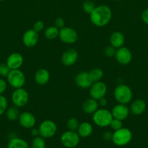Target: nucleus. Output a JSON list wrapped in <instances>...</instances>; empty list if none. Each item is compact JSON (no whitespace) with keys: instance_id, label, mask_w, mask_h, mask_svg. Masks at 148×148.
I'll list each match as a JSON object with an SVG mask.
<instances>
[{"instance_id":"ddd939ff","label":"nucleus","mask_w":148,"mask_h":148,"mask_svg":"<svg viewBox=\"0 0 148 148\" xmlns=\"http://www.w3.org/2000/svg\"><path fill=\"white\" fill-rule=\"evenodd\" d=\"M78 58V53L74 49H68L62 53L61 62L64 66H71L76 63Z\"/></svg>"},{"instance_id":"473e14b6","label":"nucleus","mask_w":148,"mask_h":148,"mask_svg":"<svg viewBox=\"0 0 148 148\" xmlns=\"http://www.w3.org/2000/svg\"><path fill=\"white\" fill-rule=\"evenodd\" d=\"M116 53V49L115 47H113V46L110 45V46H107V47H105L104 50V53L106 56L107 57H114Z\"/></svg>"},{"instance_id":"c85d7f7f","label":"nucleus","mask_w":148,"mask_h":148,"mask_svg":"<svg viewBox=\"0 0 148 148\" xmlns=\"http://www.w3.org/2000/svg\"><path fill=\"white\" fill-rule=\"evenodd\" d=\"M95 7L96 6L95 4H94V3L91 1H89V0L88 1H84L82 4V8L84 12L89 14H91V12L94 10Z\"/></svg>"},{"instance_id":"ea45409f","label":"nucleus","mask_w":148,"mask_h":148,"mask_svg":"<svg viewBox=\"0 0 148 148\" xmlns=\"http://www.w3.org/2000/svg\"><path fill=\"white\" fill-rule=\"evenodd\" d=\"M30 134H31L32 136H33V137H38V136L40 135V134H39V128H32L31 130H30Z\"/></svg>"},{"instance_id":"c9c22d12","label":"nucleus","mask_w":148,"mask_h":148,"mask_svg":"<svg viewBox=\"0 0 148 148\" xmlns=\"http://www.w3.org/2000/svg\"><path fill=\"white\" fill-rule=\"evenodd\" d=\"M7 88V82L2 78H0V95H2Z\"/></svg>"},{"instance_id":"39448f33","label":"nucleus","mask_w":148,"mask_h":148,"mask_svg":"<svg viewBox=\"0 0 148 148\" xmlns=\"http://www.w3.org/2000/svg\"><path fill=\"white\" fill-rule=\"evenodd\" d=\"M7 83L12 88L17 89L24 86L26 83V76L20 69H11L7 76Z\"/></svg>"},{"instance_id":"1a4fd4ad","label":"nucleus","mask_w":148,"mask_h":148,"mask_svg":"<svg viewBox=\"0 0 148 148\" xmlns=\"http://www.w3.org/2000/svg\"><path fill=\"white\" fill-rule=\"evenodd\" d=\"M59 38L62 43L73 44L78 40V34L75 30L71 27H64L59 30Z\"/></svg>"},{"instance_id":"412c9836","label":"nucleus","mask_w":148,"mask_h":148,"mask_svg":"<svg viewBox=\"0 0 148 148\" xmlns=\"http://www.w3.org/2000/svg\"><path fill=\"white\" fill-rule=\"evenodd\" d=\"M77 133L80 137H83V138H86V137H89L93 132V127L89 122H84L81 123L78 126V129H77Z\"/></svg>"},{"instance_id":"423d86ee","label":"nucleus","mask_w":148,"mask_h":148,"mask_svg":"<svg viewBox=\"0 0 148 148\" xmlns=\"http://www.w3.org/2000/svg\"><path fill=\"white\" fill-rule=\"evenodd\" d=\"M11 100L13 105L17 108H22L27 105L29 101V94L23 88L15 89L11 95Z\"/></svg>"},{"instance_id":"a878e982","label":"nucleus","mask_w":148,"mask_h":148,"mask_svg":"<svg viewBox=\"0 0 148 148\" xmlns=\"http://www.w3.org/2000/svg\"><path fill=\"white\" fill-rule=\"evenodd\" d=\"M89 75L91 82H95L101 81L104 76V72L102 69L100 68H94L90 72H89Z\"/></svg>"},{"instance_id":"9d476101","label":"nucleus","mask_w":148,"mask_h":148,"mask_svg":"<svg viewBox=\"0 0 148 148\" xmlns=\"http://www.w3.org/2000/svg\"><path fill=\"white\" fill-rule=\"evenodd\" d=\"M107 90V85L102 81L93 82L89 88V95L91 98L98 101L100 98L105 96Z\"/></svg>"},{"instance_id":"bb28decb","label":"nucleus","mask_w":148,"mask_h":148,"mask_svg":"<svg viewBox=\"0 0 148 148\" xmlns=\"http://www.w3.org/2000/svg\"><path fill=\"white\" fill-rule=\"evenodd\" d=\"M32 148H46V142L44 137L40 135L33 138L31 143Z\"/></svg>"},{"instance_id":"0eeeda50","label":"nucleus","mask_w":148,"mask_h":148,"mask_svg":"<svg viewBox=\"0 0 148 148\" xmlns=\"http://www.w3.org/2000/svg\"><path fill=\"white\" fill-rule=\"evenodd\" d=\"M39 134L44 139L52 138L57 132V126L55 121L46 119L42 121L39 127Z\"/></svg>"},{"instance_id":"f704fd0d","label":"nucleus","mask_w":148,"mask_h":148,"mask_svg":"<svg viewBox=\"0 0 148 148\" xmlns=\"http://www.w3.org/2000/svg\"><path fill=\"white\" fill-rule=\"evenodd\" d=\"M55 26L57 27L58 29L60 30L61 28L64 27L65 26V23L64 19H62V17H57L56 20H55Z\"/></svg>"},{"instance_id":"aec40b11","label":"nucleus","mask_w":148,"mask_h":148,"mask_svg":"<svg viewBox=\"0 0 148 148\" xmlns=\"http://www.w3.org/2000/svg\"><path fill=\"white\" fill-rule=\"evenodd\" d=\"M110 43L111 46L116 49L123 46L125 43V37L123 33L120 31H115L110 35Z\"/></svg>"},{"instance_id":"7ed1b4c3","label":"nucleus","mask_w":148,"mask_h":148,"mask_svg":"<svg viewBox=\"0 0 148 148\" xmlns=\"http://www.w3.org/2000/svg\"><path fill=\"white\" fill-rule=\"evenodd\" d=\"M114 98L118 103L128 104L132 99V90L128 85L120 84L114 90Z\"/></svg>"},{"instance_id":"5701e85b","label":"nucleus","mask_w":148,"mask_h":148,"mask_svg":"<svg viewBox=\"0 0 148 148\" xmlns=\"http://www.w3.org/2000/svg\"><path fill=\"white\" fill-rule=\"evenodd\" d=\"M7 148H29L27 142L20 137H13L10 139L7 144Z\"/></svg>"},{"instance_id":"f03ea898","label":"nucleus","mask_w":148,"mask_h":148,"mask_svg":"<svg viewBox=\"0 0 148 148\" xmlns=\"http://www.w3.org/2000/svg\"><path fill=\"white\" fill-rule=\"evenodd\" d=\"M113 116L111 111L106 108H98L92 114V120L94 124L99 127H107L110 126Z\"/></svg>"},{"instance_id":"c756f323","label":"nucleus","mask_w":148,"mask_h":148,"mask_svg":"<svg viewBox=\"0 0 148 148\" xmlns=\"http://www.w3.org/2000/svg\"><path fill=\"white\" fill-rule=\"evenodd\" d=\"M7 106H8V102L7 98L4 95H0V116L6 112Z\"/></svg>"},{"instance_id":"f257e3e1","label":"nucleus","mask_w":148,"mask_h":148,"mask_svg":"<svg viewBox=\"0 0 148 148\" xmlns=\"http://www.w3.org/2000/svg\"><path fill=\"white\" fill-rule=\"evenodd\" d=\"M91 23L99 27L107 25L112 18V10L107 5H99L89 14Z\"/></svg>"},{"instance_id":"a19ab883","label":"nucleus","mask_w":148,"mask_h":148,"mask_svg":"<svg viewBox=\"0 0 148 148\" xmlns=\"http://www.w3.org/2000/svg\"><path fill=\"white\" fill-rule=\"evenodd\" d=\"M114 1H122V0H114Z\"/></svg>"},{"instance_id":"4468645a","label":"nucleus","mask_w":148,"mask_h":148,"mask_svg":"<svg viewBox=\"0 0 148 148\" xmlns=\"http://www.w3.org/2000/svg\"><path fill=\"white\" fill-rule=\"evenodd\" d=\"M39 39V33L35 31L33 29H29L23 33L22 40L25 46L28 48H32L37 44Z\"/></svg>"},{"instance_id":"58836bf2","label":"nucleus","mask_w":148,"mask_h":148,"mask_svg":"<svg viewBox=\"0 0 148 148\" xmlns=\"http://www.w3.org/2000/svg\"><path fill=\"white\" fill-rule=\"evenodd\" d=\"M98 103H99V105H100V106L103 107V108H104V107L107 105V101L104 97H103V98H100V100H98Z\"/></svg>"},{"instance_id":"2f4dec72","label":"nucleus","mask_w":148,"mask_h":148,"mask_svg":"<svg viewBox=\"0 0 148 148\" xmlns=\"http://www.w3.org/2000/svg\"><path fill=\"white\" fill-rule=\"evenodd\" d=\"M110 127L113 131H116V130H120V129H121L123 127V122L120 120L113 118L111 123H110Z\"/></svg>"},{"instance_id":"2eb2a0df","label":"nucleus","mask_w":148,"mask_h":148,"mask_svg":"<svg viewBox=\"0 0 148 148\" xmlns=\"http://www.w3.org/2000/svg\"><path fill=\"white\" fill-rule=\"evenodd\" d=\"M112 115L113 118L117 119L123 121V120L126 119L128 118L130 113V109L129 107L126 106V104L118 103L113 108H112Z\"/></svg>"},{"instance_id":"9b49d317","label":"nucleus","mask_w":148,"mask_h":148,"mask_svg":"<svg viewBox=\"0 0 148 148\" xmlns=\"http://www.w3.org/2000/svg\"><path fill=\"white\" fill-rule=\"evenodd\" d=\"M115 58L120 64L127 65L131 62L132 53L128 48L122 46V47L116 49Z\"/></svg>"},{"instance_id":"b1692460","label":"nucleus","mask_w":148,"mask_h":148,"mask_svg":"<svg viewBox=\"0 0 148 148\" xmlns=\"http://www.w3.org/2000/svg\"><path fill=\"white\" fill-rule=\"evenodd\" d=\"M5 113L7 119L11 121H15L16 120H18L19 116L20 114L18 108L16 107L15 106H10L9 108H7Z\"/></svg>"},{"instance_id":"72a5a7b5","label":"nucleus","mask_w":148,"mask_h":148,"mask_svg":"<svg viewBox=\"0 0 148 148\" xmlns=\"http://www.w3.org/2000/svg\"><path fill=\"white\" fill-rule=\"evenodd\" d=\"M44 23L43 21H41V20H38V21H36V23L33 24V29L35 31L37 32V33L42 31V30H44Z\"/></svg>"},{"instance_id":"393cba45","label":"nucleus","mask_w":148,"mask_h":148,"mask_svg":"<svg viewBox=\"0 0 148 148\" xmlns=\"http://www.w3.org/2000/svg\"><path fill=\"white\" fill-rule=\"evenodd\" d=\"M59 29L54 26H49L46 27L44 31V36L48 40H55L59 37Z\"/></svg>"},{"instance_id":"4c0bfd02","label":"nucleus","mask_w":148,"mask_h":148,"mask_svg":"<svg viewBox=\"0 0 148 148\" xmlns=\"http://www.w3.org/2000/svg\"><path fill=\"white\" fill-rule=\"evenodd\" d=\"M142 19L143 22L148 25V9L144 10L142 13Z\"/></svg>"},{"instance_id":"dca6fc26","label":"nucleus","mask_w":148,"mask_h":148,"mask_svg":"<svg viewBox=\"0 0 148 148\" xmlns=\"http://www.w3.org/2000/svg\"><path fill=\"white\" fill-rule=\"evenodd\" d=\"M75 85L81 89H87L91 87L93 82L89 75V72H81L75 77Z\"/></svg>"},{"instance_id":"4be33fe9","label":"nucleus","mask_w":148,"mask_h":148,"mask_svg":"<svg viewBox=\"0 0 148 148\" xmlns=\"http://www.w3.org/2000/svg\"><path fill=\"white\" fill-rule=\"evenodd\" d=\"M130 111L133 115H140L146 109V103L143 100L137 99L133 101L130 107Z\"/></svg>"},{"instance_id":"f3484780","label":"nucleus","mask_w":148,"mask_h":148,"mask_svg":"<svg viewBox=\"0 0 148 148\" xmlns=\"http://www.w3.org/2000/svg\"><path fill=\"white\" fill-rule=\"evenodd\" d=\"M23 57L20 53H12L7 57V64L10 69H18L23 64Z\"/></svg>"},{"instance_id":"6e6552de","label":"nucleus","mask_w":148,"mask_h":148,"mask_svg":"<svg viewBox=\"0 0 148 148\" xmlns=\"http://www.w3.org/2000/svg\"><path fill=\"white\" fill-rule=\"evenodd\" d=\"M60 143L66 148H74L78 145L80 143V136L75 131L68 130L62 134Z\"/></svg>"},{"instance_id":"f8f14e48","label":"nucleus","mask_w":148,"mask_h":148,"mask_svg":"<svg viewBox=\"0 0 148 148\" xmlns=\"http://www.w3.org/2000/svg\"><path fill=\"white\" fill-rule=\"evenodd\" d=\"M20 125L25 129H32L36 125V119L35 116L28 111L20 113L18 118Z\"/></svg>"},{"instance_id":"a211bd4d","label":"nucleus","mask_w":148,"mask_h":148,"mask_svg":"<svg viewBox=\"0 0 148 148\" xmlns=\"http://www.w3.org/2000/svg\"><path fill=\"white\" fill-rule=\"evenodd\" d=\"M34 79L36 84L39 85H45L50 79V74L47 69L41 68L38 69L34 75Z\"/></svg>"},{"instance_id":"79ce46f5","label":"nucleus","mask_w":148,"mask_h":148,"mask_svg":"<svg viewBox=\"0 0 148 148\" xmlns=\"http://www.w3.org/2000/svg\"><path fill=\"white\" fill-rule=\"evenodd\" d=\"M5 1V0H0V1Z\"/></svg>"},{"instance_id":"20e7f679","label":"nucleus","mask_w":148,"mask_h":148,"mask_svg":"<svg viewBox=\"0 0 148 148\" xmlns=\"http://www.w3.org/2000/svg\"><path fill=\"white\" fill-rule=\"evenodd\" d=\"M132 140V132L128 128L122 127L113 132L112 142L113 144L119 147H123L129 144Z\"/></svg>"},{"instance_id":"6ab92c4d","label":"nucleus","mask_w":148,"mask_h":148,"mask_svg":"<svg viewBox=\"0 0 148 148\" xmlns=\"http://www.w3.org/2000/svg\"><path fill=\"white\" fill-rule=\"evenodd\" d=\"M98 101L92 98L86 100L82 105V110L85 114H93L99 108Z\"/></svg>"},{"instance_id":"7c9ffc66","label":"nucleus","mask_w":148,"mask_h":148,"mask_svg":"<svg viewBox=\"0 0 148 148\" xmlns=\"http://www.w3.org/2000/svg\"><path fill=\"white\" fill-rule=\"evenodd\" d=\"M10 67L7 63H1L0 64V76L1 77H7L8 74L10 73Z\"/></svg>"},{"instance_id":"cd10ccee","label":"nucleus","mask_w":148,"mask_h":148,"mask_svg":"<svg viewBox=\"0 0 148 148\" xmlns=\"http://www.w3.org/2000/svg\"><path fill=\"white\" fill-rule=\"evenodd\" d=\"M79 124L80 123L78 120L74 117L69 119L67 121V127L68 130H71V131H76Z\"/></svg>"},{"instance_id":"e433bc0d","label":"nucleus","mask_w":148,"mask_h":148,"mask_svg":"<svg viewBox=\"0 0 148 148\" xmlns=\"http://www.w3.org/2000/svg\"><path fill=\"white\" fill-rule=\"evenodd\" d=\"M112 137H113V133L110 131H105L102 134L103 140L105 141H112Z\"/></svg>"}]
</instances>
